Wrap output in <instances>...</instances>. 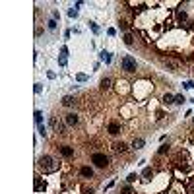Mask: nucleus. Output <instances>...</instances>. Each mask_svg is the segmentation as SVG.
Instances as JSON below:
<instances>
[{"instance_id": "1", "label": "nucleus", "mask_w": 194, "mask_h": 194, "mask_svg": "<svg viewBox=\"0 0 194 194\" xmlns=\"http://www.w3.org/2000/svg\"><path fill=\"white\" fill-rule=\"evenodd\" d=\"M60 163L52 157V155H41L37 159V171H43V173H54L58 169Z\"/></svg>"}, {"instance_id": "2", "label": "nucleus", "mask_w": 194, "mask_h": 194, "mask_svg": "<svg viewBox=\"0 0 194 194\" xmlns=\"http://www.w3.org/2000/svg\"><path fill=\"white\" fill-rule=\"evenodd\" d=\"M163 66L167 70H173V72H184V62L181 58H175V56H169L163 60Z\"/></svg>"}, {"instance_id": "3", "label": "nucleus", "mask_w": 194, "mask_h": 194, "mask_svg": "<svg viewBox=\"0 0 194 194\" xmlns=\"http://www.w3.org/2000/svg\"><path fill=\"white\" fill-rule=\"evenodd\" d=\"M91 163H95L99 169H107L111 159H109V155H105L103 151H93L91 153Z\"/></svg>"}, {"instance_id": "4", "label": "nucleus", "mask_w": 194, "mask_h": 194, "mask_svg": "<svg viewBox=\"0 0 194 194\" xmlns=\"http://www.w3.org/2000/svg\"><path fill=\"white\" fill-rule=\"evenodd\" d=\"M136 68H138V64H136V60L132 56H124L120 60V70H124L126 74H134Z\"/></svg>"}, {"instance_id": "5", "label": "nucleus", "mask_w": 194, "mask_h": 194, "mask_svg": "<svg viewBox=\"0 0 194 194\" xmlns=\"http://www.w3.org/2000/svg\"><path fill=\"white\" fill-rule=\"evenodd\" d=\"M111 151L116 155H124V153H128V144L126 142H115L113 146H111Z\"/></svg>"}, {"instance_id": "6", "label": "nucleus", "mask_w": 194, "mask_h": 194, "mask_svg": "<svg viewBox=\"0 0 194 194\" xmlns=\"http://www.w3.org/2000/svg\"><path fill=\"white\" fill-rule=\"evenodd\" d=\"M56 149H58V153L62 155L64 159H72V157H74V153H76V151H74V148H72V146H66V144L58 146Z\"/></svg>"}, {"instance_id": "7", "label": "nucleus", "mask_w": 194, "mask_h": 194, "mask_svg": "<svg viewBox=\"0 0 194 194\" xmlns=\"http://www.w3.org/2000/svg\"><path fill=\"white\" fill-rule=\"evenodd\" d=\"M64 122L68 124V126H78V124H80V115H76V113H66Z\"/></svg>"}, {"instance_id": "8", "label": "nucleus", "mask_w": 194, "mask_h": 194, "mask_svg": "<svg viewBox=\"0 0 194 194\" xmlns=\"http://www.w3.org/2000/svg\"><path fill=\"white\" fill-rule=\"evenodd\" d=\"M140 41H142V39H136L134 33H126V35H124V43H126L128 47H138Z\"/></svg>"}, {"instance_id": "9", "label": "nucleus", "mask_w": 194, "mask_h": 194, "mask_svg": "<svg viewBox=\"0 0 194 194\" xmlns=\"http://www.w3.org/2000/svg\"><path fill=\"white\" fill-rule=\"evenodd\" d=\"M113 85H115V80H113L111 76H107V78H103V80H101V91L113 89Z\"/></svg>"}, {"instance_id": "10", "label": "nucleus", "mask_w": 194, "mask_h": 194, "mask_svg": "<svg viewBox=\"0 0 194 194\" xmlns=\"http://www.w3.org/2000/svg\"><path fill=\"white\" fill-rule=\"evenodd\" d=\"M80 177H82V179H91V177H93V169L87 167V165H82V167H80Z\"/></svg>"}, {"instance_id": "11", "label": "nucleus", "mask_w": 194, "mask_h": 194, "mask_svg": "<svg viewBox=\"0 0 194 194\" xmlns=\"http://www.w3.org/2000/svg\"><path fill=\"white\" fill-rule=\"evenodd\" d=\"M80 103V99H76L74 95H66L64 99H62V105L64 107H74V105H78Z\"/></svg>"}, {"instance_id": "12", "label": "nucleus", "mask_w": 194, "mask_h": 194, "mask_svg": "<svg viewBox=\"0 0 194 194\" xmlns=\"http://www.w3.org/2000/svg\"><path fill=\"white\" fill-rule=\"evenodd\" d=\"M132 148L134 149H142L144 148V138H134V140H132Z\"/></svg>"}, {"instance_id": "13", "label": "nucleus", "mask_w": 194, "mask_h": 194, "mask_svg": "<svg viewBox=\"0 0 194 194\" xmlns=\"http://www.w3.org/2000/svg\"><path fill=\"white\" fill-rule=\"evenodd\" d=\"M118 27H120L122 31H128L130 33V21H126V19H118Z\"/></svg>"}, {"instance_id": "14", "label": "nucleus", "mask_w": 194, "mask_h": 194, "mask_svg": "<svg viewBox=\"0 0 194 194\" xmlns=\"http://www.w3.org/2000/svg\"><path fill=\"white\" fill-rule=\"evenodd\" d=\"M169 151H171V146H169V144H163L161 148L157 149V155H165V153H169Z\"/></svg>"}, {"instance_id": "15", "label": "nucleus", "mask_w": 194, "mask_h": 194, "mask_svg": "<svg viewBox=\"0 0 194 194\" xmlns=\"http://www.w3.org/2000/svg\"><path fill=\"white\" fill-rule=\"evenodd\" d=\"M120 194H134V190L130 184H124V186H120Z\"/></svg>"}, {"instance_id": "16", "label": "nucleus", "mask_w": 194, "mask_h": 194, "mask_svg": "<svg viewBox=\"0 0 194 194\" xmlns=\"http://www.w3.org/2000/svg\"><path fill=\"white\" fill-rule=\"evenodd\" d=\"M138 179H140V177H138V175H136V173H130V175H128V179H126V181H128L130 184H132V182H136V181H138Z\"/></svg>"}, {"instance_id": "17", "label": "nucleus", "mask_w": 194, "mask_h": 194, "mask_svg": "<svg viewBox=\"0 0 194 194\" xmlns=\"http://www.w3.org/2000/svg\"><path fill=\"white\" fill-rule=\"evenodd\" d=\"M175 103H177V105H182V103H184V97H182V95H177V97H175Z\"/></svg>"}, {"instance_id": "18", "label": "nucleus", "mask_w": 194, "mask_h": 194, "mask_svg": "<svg viewBox=\"0 0 194 194\" xmlns=\"http://www.w3.org/2000/svg\"><path fill=\"white\" fill-rule=\"evenodd\" d=\"M101 58H103V60H105V62H109V60H111V56H109V52H101Z\"/></svg>"}, {"instance_id": "19", "label": "nucleus", "mask_w": 194, "mask_h": 194, "mask_svg": "<svg viewBox=\"0 0 194 194\" xmlns=\"http://www.w3.org/2000/svg\"><path fill=\"white\" fill-rule=\"evenodd\" d=\"M41 111H35V120H37V124H41Z\"/></svg>"}, {"instance_id": "20", "label": "nucleus", "mask_w": 194, "mask_h": 194, "mask_svg": "<svg viewBox=\"0 0 194 194\" xmlns=\"http://www.w3.org/2000/svg\"><path fill=\"white\" fill-rule=\"evenodd\" d=\"M78 80H80V82H85V80H87V76H85V74H78Z\"/></svg>"}, {"instance_id": "21", "label": "nucleus", "mask_w": 194, "mask_h": 194, "mask_svg": "<svg viewBox=\"0 0 194 194\" xmlns=\"http://www.w3.org/2000/svg\"><path fill=\"white\" fill-rule=\"evenodd\" d=\"M39 134H41V136H45V134H47V132H45V126H43V124H39Z\"/></svg>"}, {"instance_id": "22", "label": "nucleus", "mask_w": 194, "mask_h": 194, "mask_svg": "<svg viewBox=\"0 0 194 194\" xmlns=\"http://www.w3.org/2000/svg\"><path fill=\"white\" fill-rule=\"evenodd\" d=\"M49 27L54 29V27H56V21H54V19H49Z\"/></svg>"}, {"instance_id": "23", "label": "nucleus", "mask_w": 194, "mask_h": 194, "mask_svg": "<svg viewBox=\"0 0 194 194\" xmlns=\"http://www.w3.org/2000/svg\"><path fill=\"white\" fill-rule=\"evenodd\" d=\"M184 87H188V89H192V87H194V82H184Z\"/></svg>"}, {"instance_id": "24", "label": "nucleus", "mask_w": 194, "mask_h": 194, "mask_svg": "<svg viewBox=\"0 0 194 194\" xmlns=\"http://www.w3.org/2000/svg\"><path fill=\"white\" fill-rule=\"evenodd\" d=\"M89 25H91V29H93V31H95V33H99V27H97V25H95V23H93V21H91Z\"/></svg>"}, {"instance_id": "25", "label": "nucleus", "mask_w": 194, "mask_h": 194, "mask_svg": "<svg viewBox=\"0 0 194 194\" xmlns=\"http://www.w3.org/2000/svg\"><path fill=\"white\" fill-rule=\"evenodd\" d=\"M84 194H93V188H87V186H85L84 188Z\"/></svg>"}, {"instance_id": "26", "label": "nucleus", "mask_w": 194, "mask_h": 194, "mask_svg": "<svg viewBox=\"0 0 194 194\" xmlns=\"http://www.w3.org/2000/svg\"><path fill=\"white\" fill-rule=\"evenodd\" d=\"M188 192H190V194H194V184L190 186V190H188Z\"/></svg>"}]
</instances>
